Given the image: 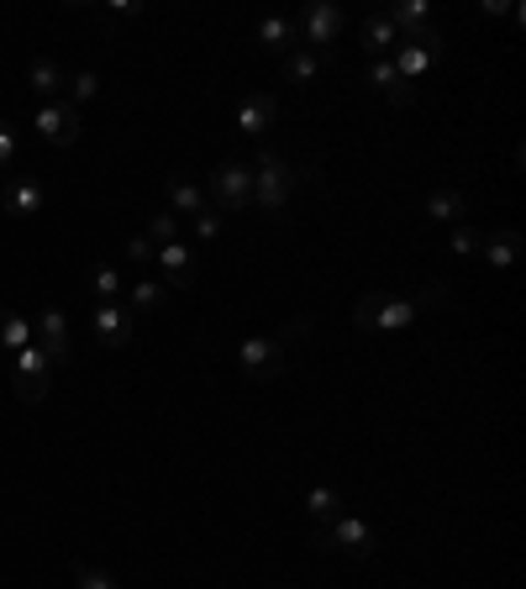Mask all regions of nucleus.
Listing matches in <instances>:
<instances>
[{
  "label": "nucleus",
  "instance_id": "nucleus-1",
  "mask_svg": "<svg viewBox=\"0 0 526 589\" xmlns=\"http://www.w3.org/2000/svg\"><path fill=\"white\" fill-rule=\"evenodd\" d=\"M431 306H453V290L448 284H427L421 295H410V301H390V295H363L359 306H353V327L359 331H380V337H390V331L410 327L421 310Z\"/></svg>",
  "mask_w": 526,
  "mask_h": 589
},
{
  "label": "nucleus",
  "instance_id": "nucleus-2",
  "mask_svg": "<svg viewBox=\"0 0 526 589\" xmlns=\"http://www.w3.org/2000/svg\"><path fill=\"white\" fill-rule=\"evenodd\" d=\"M311 316H295V321H285L280 331H259V337H242L238 342V369L248 379H259V384H269V379H280V369H285V353L300 342V337H311Z\"/></svg>",
  "mask_w": 526,
  "mask_h": 589
},
{
  "label": "nucleus",
  "instance_id": "nucleus-3",
  "mask_svg": "<svg viewBox=\"0 0 526 589\" xmlns=\"http://www.w3.org/2000/svg\"><path fill=\"white\" fill-rule=\"evenodd\" d=\"M300 179H311V168L300 164H289V159H280L274 148H263L259 159H253V206L259 211H285V200H289V189L300 185Z\"/></svg>",
  "mask_w": 526,
  "mask_h": 589
},
{
  "label": "nucleus",
  "instance_id": "nucleus-4",
  "mask_svg": "<svg viewBox=\"0 0 526 589\" xmlns=\"http://www.w3.org/2000/svg\"><path fill=\"white\" fill-rule=\"evenodd\" d=\"M311 547H332V553H348V558H374L380 553V537H374V526L363 516H348V511H337L327 526H316L311 532Z\"/></svg>",
  "mask_w": 526,
  "mask_h": 589
},
{
  "label": "nucleus",
  "instance_id": "nucleus-5",
  "mask_svg": "<svg viewBox=\"0 0 526 589\" xmlns=\"http://www.w3.org/2000/svg\"><path fill=\"white\" fill-rule=\"evenodd\" d=\"M53 374H58V363H53V358L43 353L37 342H32V348H22V353L11 358V390H17V401H26V405L48 401Z\"/></svg>",
  "mask_w": 526,
  "mask_h": 589
},
{
  "label": "nucleus",
  "instance_id": "nucleus-6",
  "mask_svg": "<svg viewBox=\"0 0 526 589\" xmlns=\"http://www.w3.org/2000/svg\"><path fill=\"white\" fill-rule=\"evenodd\" d=\"M206 200H211L216 211H242V206H253V164H238V159L216 164L211 179H206Z\"/></svg>",
  "mask_w": 526,
  "mask_h": 589
},
{
  "label": "nucleus",
  "instance_id": "nucleus-7",
  "mask_svg": "<svg viewBox=\"0 0 526 589\" xmlns=\"http://www.w3.org/2000/svg\"><path fill=\"white\" fill-rule=\"evenodd\" d=\"M337 32H342V6H332V0H311V6L295 17V37H300V47H311V53H332Z\"/></svg>",
  "mask_w": 526,
  "mask_h": 589
},
{
  "label": "nucleus",
  "instance_id": "nucleus-8",
  "mask_svg": "<svg viewBox=\"0 0 526 589\" xmlns=\"http://www.w3.org/2000/svg\"><path fill=\"white\" fill-rule=\"evenodd\" d=\"M32 342H37V348H43V353H48L53 363L64 369V363L74 358V331H69V316H64L58 306H43L37 316H32Z\"/></svg>",
  "mask_w": 526,
  "mask_h": 589
},
{
  "label": "nucleus",
  "instance_id": "nucleus-9",
  "mask_svg": "<svg viewBox=\"0 0 526 589\" xmlns=\"http://www.w3.org/2000/svg\"><path fill=\"white\" fill-rule=\"evenodd\" d=\"M32 132L43 142H53V148H74L79 132H85V121H79V111H74L69 100H48V106L32 117Z\"/></svg>",
  "mask_w": 526,
  "mask_h": 589
},
{
  "label": "nucleus",
  "instance_id": "nucleus-10",
  "mask_svg": "<svg viewBox=\"0 0 526 589\" xmlns=\"http://www.w3.org/2000/svg\"><path fill=\"white\" fill-rule=\"evenodd\" d=\"M90 327H96V342H100V348H127V342L138 337V321H132V310L121 306V301H96Z\"/></svg>",
  "mask_w": 526,
  "mask_h": 589
},
{
  "label": "nucleus",
  "instance_id": "nucleus-11",
  "mask_svg": "<svg viewBox=\"0 0 526 589\" xmlns=\"http://www.w3.org/2000/svg\"><path fill=\"white\" fill-rule=\"evenodd\" d=\"M437 53H442V32H431V37H421V43H406L401 37V47H395V74H401V85H416L421 74L437 64Z\"/></svg>",
  "mask_w": 526,
  "mask_h": 589
},
{
  "label": "nucleus",
  "instance_id": "nucleus-12",
  "mask_svg": "<svg viewBox=\"0 0 526 589\" xmlns=\"http://www.w3.org/2000/svg\"><path fill=\"white\" fill-rule=\"evenodd\" d=\"M153 263H158V274H164V290H190L195 269H200V253H195L190 242H164Z\"/></svg>",
  "mask_w": 526,
  "mask_h": 589
},
{
  "label": "nucleus",
  "instance_id": "nucleus-13",
  "mask_svg": "<svg viewBox=\"0 0 526 589\" xmlns=\"http://www.w3.org/2000/svg\"><path fill=\"white\" fill-rule=\"evenodd\" d=\"M164 195H168V211L185 216V221H190V216H200L206 206H211V200H206V185H200L195 174H185V168L164 179Z\"/></svg>",
  "mask_w": 526,
  "mask_h": 589
},
{
  "label": "nucleus",
  "instance_id": "nucleus-14",
  "mask_svg": "<svg viewBox=\"0 0 526 589\" xmlns=\"http://www.w3.org/2000/svg\"><path fill=\"white\" fill-rule=\"evenodd\" d=\"M274 121H280V100H274L269 90H248L238 100V127L248 132V138H263Z\"/></svg>",
  "mask_w": 526,
  "mask_h": 589
},
{
  "label": "nucleus",
  "instance_id": "nucleus-15",
  "mask_svg": "<svg viewBox=\"0 0 526 589\" xmlns=\"http://www.w3.org/2000/svg\"><path fill=\"white\" fill-rule=\"evenodd\" d=\"M384 17L395 22V32H401L406 43H421V37H431V32H437V26H431V6H427V0H395Z\"/></svg>",
  "mask_w": 526,
  "mask_h": 589
},
{
  "label": "nucleus",
  "instance_id": "nucleus-16",
  "mask_svg": "<svg viewBox=\"0 0 526 589\" xmlns=\"http://www.w3.org/2000/svg\"><path fill=\"white\" fill-rule=\"evenodd\" d=\"M43 200H48V195H43V185H37V179H26V174H17L11 185L0 189V206H6V216H17V221L37 216V211H43Z\"/></svg>",
  "mask_w": 526,
  "mask_h": 589
},
{
  "label": "nucleus",
  "instance_id": "nucleus-17",
  "mask_svg": "<svg viewBox=\"0 0 526 589\" xmlns=\"http://www.w3.org/2000/svg\"><path fill=\"white\" fill-rule=\"evenodd\" d=\"M363 79H369V90H380L390 106H401V111H406V106H416V85H401V74H395V64H390V58H374Z\"/></svg>",
  "mask_w": 526,
  "mask_h": 589
},
{
  "label": "nucleus",
  "instance_id": "nucleus-18",
  "mask_svg": "<svg viewBox=\"0 0 526 589\" xmlns=\"http://www.w3.org/2000/svg\"><path fill=\"white\" fill-rule=\"evenodd\" d=\"M332 64V53H311V47H289L285 58H280V79L285 85H311L316 74Z\"/></svg>",
  "mask_w": 526,
  "mask_h": 589
},
{
  "label": "nucleus",
  "instance_id": "nucleus-19",
  "mask_svg": "<svg viewBox=\"0 0 526 589\" xmlns=\"http://www.w3.org/2000/svg\"><path fill=\"white\" fill-rule=\"evenodd\" d=\"M359 37H363V47H369L374 58H390V53L401 47V32H395V22H390L384 11H374V17H363V22H359Z\"/></svg>",
  "mask_w": 526,
  "mask_h": 589
},
{
  "label": "nucleus",
  "instance_id": "nucleus-20",
  "mask_svg": "<svg viewBox=\"0 0 526 589\" xmlns=\"http://www.w3.org/2000/svg\"><path fill=\"white\" fill-rule=\"evenodd\" d=\"M64 79H69V69L53 64V58H32V64H26V85H32V95H43V100H64Z\"/></svg>",
  "mask_w": 526,
  "mask_h": 589
},
{
  "label": "nucleus",
  "instance_id": "nucleus-21",
  "mask_svg": "<svg viewBox=\"0 0 526 589\" xmlns=\"http://www.w3.org/2000/svg\"><path fill=\"white\" fill-rule=\"evenodd\" d=\"M427 221H442V227H458L463 216H469V195L463 189H431L427 195Z\"/></svg>",
  "mask_w": 526,
  "mask_h": 589
},
{
  "label": "nucleus",
  "instance_id": "nucleus-22",
  "mask_svg": "<svg viewBox=\"0 0 526 589\" xmlns=\"http://www.w3.org/2000/svg\"><path fill=\"white\" fill-rule=\"evenodd\" d=\"M259 47H263V53H274V58H285L289 47H300L295 22H289V17H263V22H259Z\"/></svg>",
  "mask_w": 526,
  "mask_h": 589
},
{
  "label": "nucleus",
  "instance_id": "nucleus-23",
  "mask_svg": "<svg viewBox=\"0 0 526 589\" xmlns=\"http://www.w3.org/2000/svg\"><path fill=\"white\" fill-rule=\"evenodd\" d=\"M516 253H522V232H490L484 242H479V259L490 263V269H511L516 263Z\"/></svg>",
  "mask_w": 526,
  "mask_h": 589
},
{
  "label": "nucleus",
  "instance_id": "nucleus-24",
  "mask_svg": "<svg viewBox=\"0 0 526 589\" xmlns=\"http://www.w3.org/2000/svg\"><path fill=\"white\" fill-rule=\"evenodd\" d=\"M0 348L17 358L22 348H32V316L22 310H0Z\"/></svg>",
  "mask_w": 526,
  "mask_h": 589
},
{
  "label": "nucleus",
  "instance_id": "nucleus-25",
  "mask_svg": "<svg viewBox=\"0 0 526 589\" xmlns=\"http://www.w3.org/2000/svg\"><path fill=\"white\" fill-rule=\"evenodd\" d=\"M164 301H168L164 280H138L132 290H127V301H121V306L127 310H164Z\"/></svg>",
  "mask_w": 526,
  "mask_h": 589
},
{
  "label": "nucleus",
  "instance_id": "nucleus-26",
  "mask_svg": "<svg viewBox=\"0 0 526 589\" xmlns=\"http://www.w3.org/2000/svg\"><path fill=\"white\" fill-rule=\"evenodd\" d=\"M96 95H100V74L96 69H74L69 79H64V100H69L74 111H79L85 100H96Z\"/></svg>",
  "mask_w": 526,
  "mask_h": 589
},
{
  "label": "nucleus",
  "instance_id": "nucleus-27",
  "mask_svg": "<svg viewBox=\"0 0 526 589\" xmlns=\"http://www.w3.org/2000/svg\"><path fill=\"white\" fill-rule=\"evenodd\" d=\"M190 232L200 248H211V242H221V232H227V211H216V206H206L200 216H190Z\"/></svg>",
  "mask_w": 526,
  "mask_h": 589
},
{
  "label": "nucleus",
  "instance_id": "nucleus-28",
  "mask_svg": "<svg viewBox=\"0 0 526 589\" xmlns=\"http://www.w3.org/2000/svg\"><path fill=\"white\" fill-rule=\"evenodd\" d=\"M306 511H311L316 526H327V521H332L337 511H342V495H337L332 484H316L311 495H306Z\"/></svg>",
  "mask_w": 526,
  "mask_h": 589
},
{
  "label": "nucleus",
  "instance_id": "nucleus-29",
  "mask_svg": "<svg viewBox=\"0 0 526 589\" xmlns=\"http://www.w3.org/2000/svg\"><path fill=\"white\" fill-rule=\"evenodd\" d=\"M90 295H100V301H121V295H127L117 263H100L96 274H90Z\"/></svg>",
  "mask_w": 526,
  "mask_h": 589
},
{
  "label": "nucleus",
  "instance_id": "nucleus-30",
  "mask_svg": "<svg viewBox=\"0 0 526 589\" xmlns=\"http://www.w3.org/2000/svg\"><path fill=\"white\" fill-rule=\"evenodd\" d=\"M479 242H484V232L469 227V221H458L453 232H448V253H453V259H479Z\"/></svg>",
  "mask_w": 526,
  "mask_h": 589
},
{
  "label": "nucleus",
  "instance_id": "nucleus-31",
  "mask_svg": "<svg viewBox=\"0 0 526 589\" xmlns=\"http://www.w3.org/2000/svg\"><path fill=\"white\" fill-rule=\"evenodd\" d=\"M147 242H153V248H164V242H179V216L174 211H158L153 216V221H147Z\"/></svg>",
  "mask_w": 526,
  "mask_h": 589
},
{
  "label": "nucleus",
  "instance_id": "nucleus-32",
  "mask_svg": "<svg viewBox=\"0 0 526 589\" xmlns=\"http://www.w3.org/2000/svg\"><path fill=\"white\" fill-rule=\"evenodd\" d=\"M74 589H121L106 568H96V564H79L74 568Z\"/></svg>",
  "mask_w": 526,
  "mask_h": 589
},
{
  "label": "nucleus",
  "instance_id": "nucleus-33",
  "mask_svg": "<svg viewBox=\"0 0 526 589\" xmlns=\"http://www.w3.org/2000/svg\"><path fill=\"white\" fill-rule=\"evenodd\" d=\"M17 153H22V138H17V127H11V121H0V174L17 164Z\"/></svg>",
  "mask_w": 526,
  "mask_h": 589
},
{
  "label": "nucleus",
  "instance_id": "nucleus-34",
  "mask_svg": "<svg viewBox=\"0 0 526 589\" xmlns=\"http://www.w3.org/2000/svg\"><path fill=\"white\" fill-rule=\"evenodd\" d=\"M127 259H132V263H153V259H158V248H153L147 237H132V242H127Z\"/></svg>",
  "mask_w": 526,
  "mask_h": 589
},
{
  "label": "nucleus",
  "instance_id": "nucleus-35",
  "mask_svg": "<svg viewBox=\"0 0 526 589\" xmlns=\"http://www.w3.org/2000/svg\"><path fill=\"white\" fill-rule=\"evenodd\" d=\"M106 17H111V22H132V17H143V6H138V0H111Z\"/></svg>",
  "mask_w": 526,
  "mask_h": 589
},
{
  "label": "nucleus",
  "instance_id": "nucleus-36",
  "mask_svg": "<svg viewBox=\"0 0 526 589\" xmlns=\"http://www.w3.org/2000/svg\"><path fill=\"white\" fill-rule=\"evenodd\" d=\"M479 11H484V17H516V6H511V0H484Z\"/></svg>",
  "mask_w": 526,
  "mask_h": 589
}]
</instances>
